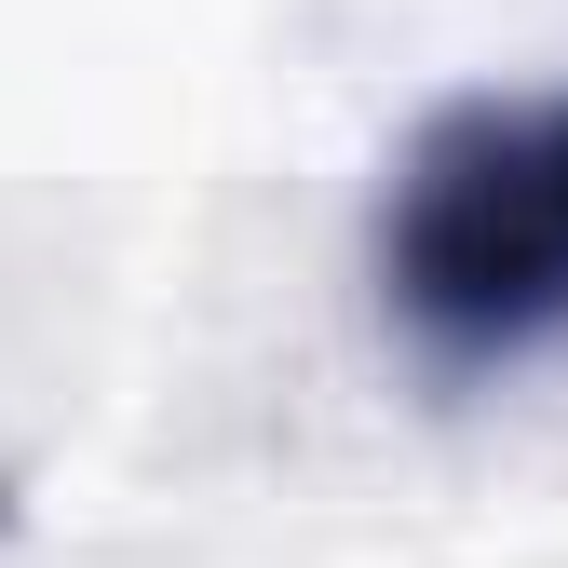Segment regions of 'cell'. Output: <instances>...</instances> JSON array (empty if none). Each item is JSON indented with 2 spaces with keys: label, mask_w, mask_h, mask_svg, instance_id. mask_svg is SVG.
Instances as JSON below:
<instances>
[{
  "label": "cell",
  "mask_w": 568,
  "mask_h": 568,
  "mask_svg": "<svg viewBox=\"0 0 568 568\" xmlns=\"http://www.w3.org/2000/svg\"><path fill=\"white\" fill-rule=\"evenodd\" d=\"M379 257H393V298L447 352H501V338L568 325V95L434 122L393 190Z\"/></svg>",
  "instance_id": "cell-1"
}]
</instances>
